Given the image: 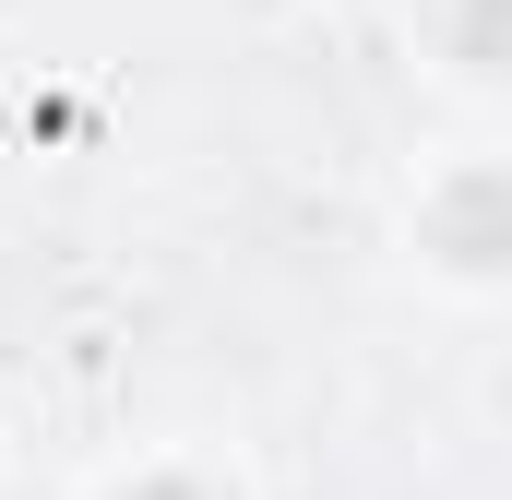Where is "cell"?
<instances>
[{
    "label": "cell",
    "instance_id": "1",
    "mask_svg": "<svg viewBox=\"0 0 512 500\" xmlns=\"http://www.w3.org/2000/svg\"><path fill=\"white\" fill-rule=\"evenodd\" d=\"M405 262L441 298H512V155H429L405 179Z\"/></svg>",
    "mask_w": 512,
    "mask_h": 500
},
{
    "label": "cell",
    "instance_id": "3",
    "mask_svg": "<svg viewBox=\"0 0 512 500\" xmlns=\"http://www.w3.org/2000/svg\"><path fill=\"white\" fill-rule=\"evenodd\" d=\"M0 441H12V429H0Z\"/></svg>",
    "mask_w": 512,
    "mask_h": 500
},
{
    "label": "cell",
    "instance_id": "2",
    "mask_svg": "<svg viewBox=\"0 0 512 500\" xmlns=\"http://www.w3.org/2000/svg\"><path fill=\"white\" fill-rule=\"evenodd\" d=\"M84 500H251V477L215 453V441H155V453H131V465H108Z\"/></svg>",
    "mask_w": 512,
    "mask_h": 500
}]
</instances>
